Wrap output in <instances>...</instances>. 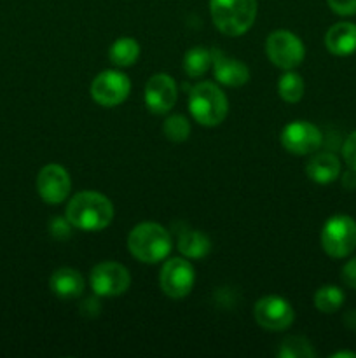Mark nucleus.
Instances as JSON below:
<instances>
[{
  "label": "nucleus",
  "instance_id": "4be33fe9",
  "mask_svg": "<svg viewBox=\"0 0 356 358\" xmlns=\"http://www.w3.org/2000/svg\"><path fill=\"white\" fill-rule=\"evenodd\" d=\"M279 358H314L316 352L313 350L311 343L300 336H290L281 343L278 350Z\"/></svg>",
  "mask_w": 356,
  "mask_h": 358
},
{
  "label": "nucleus",
  "instance_id": "2eb2a0df",
  "mask_svg": "<svg viewBox=\"0 0 356 358\" xmlns=\"http://www.w3.org/2000/svg\"><path fill=\"white\" fill-rule=\"evenodd\" d=\"M325 45L335 56H349L356 51V24L349 21L335 23L325 35Z\"/></svg>",
  "mask_w": 356,
  "mask_h": 358
},
{
  "label": "nucleus",
  "instance_id": "7c9ffc66",
  "mask_svg": "<svg viewBox=\"0 0 356 358\" xmlns=\"http://www.w3.org/2000/svg\"><path fill=\"white\" fill-rule=\"evenodd\" d=\"M344 324L349 331H356V310H351L346 313L344 317Z\"/></svg>",
  "mask_w": 356,
  "mask_h": 358
},
{
  "label": "nucleus",
  "instance_id": "b1692460",
  "mask_svg": "<svg viewBox=\"0 0 356 358\" xmlns=\"http://www.w3.org/2000/svg\"><path fill=\"white\" fill-rule=\"evenodd\" d=\"M163 133L168 140L171 142H184L188 138V133H191V124H188L187 119L184 115H171L164 121L163 124Z\"/></svg>",
  "mask_w": 356,
  "mask_h": 358
},
{
  "label": "nucleus",
  "instance_id": "1a4fd4ad",
  "mask_svg": "<svg viewBox=\"0 0 356 358\" xmlns=\"http://www.w3.org/2000/svg\"><path fill=\"white\" fill-rule=\"evenodd\" d=\"M194 268L185 259H171L161 269V289L171 299H181V297L188 296L192 287H194Z\"/></svg>",
  "mask_w": 356,
  "mask_h": 358
},
{
  "label": "nucleus",
  "instance_id": "5701e85b",
  "mask_svg": "<svg viewBox=\"0 0 356 358\" xmlns=\"http://www.w3.org/2000/svg\"><path fill=\"white\" fill-rule=\"evenodd\" d=\"M279 96L288 103H297L304 96V80L299 73L286 72L278 83Z\"/></svg>",
  "mask_w": 356,
  "mask_h": 358
},
{
  "label": "nucleus",
  "instance_id": "a211bd4d",
  "mask_svg": "<svg viewBox=\"0 0 356 358\" xmlns=\"http://www.w3.org/2000/svg\"><path fill=\"white\" fill-rule=\"evenodd\" d=\"M178 250L187 259H202L212 250V240L201 231H184L178 236Z\"/></svg>",
  "mask_w": 356,
  "mask_h": 358
},
{
  "label": "nucleus",
  "instance_id": "c756f323",
  "mask_svg": "<svg viewBox=\"0 0 356 358\" xmlns=\"http://www.w3.org/2000/svg\"><path fill=\"white\" fill-rule=\"evenodd\" d=\"M342 185H344V189H348V191H355L356 189V170L349 168V171H346V173L342 175Z\"/></svg>",
  "mask_w": 356,
  "mask_h": 358
},
{
  "label": "nucleus",
  "instance_id": "4468645a",
  "mask_svg": "<svg viewBox=\"0 0 356 358\" xmlns=\"http://www.w3.org/2000/svg\"><path fill=\"white\" fill-rule=\"evenodd\" d=\"M212 66L215 79L229 87H239L250 80V70L239 59L229 58L220 49H213Z\"/></svg>",
  "mask_w": 356,
  "mask_h": 358
},
{
  "label": "nucleus",
  "instance_id": "2f4dec72",
  "mask_svg": "<svg viewBox=\"0 0 356 358\" xmlns=\"http://www.w3.org/2000/svg\"><path fill=\"white\" fill-rule=\"evenodd\" d=\"M334 358H342V357H349V358H356V353L355 352H337L332 355Z\"/></svg>",
  "mask_w": 356,
  "mask_h": 358
},
{
  "label": "nucleus",
  "instance_id": "39448f33",
  "mask_svg": "<svg viewBox=\"0 0 356 358\" xmlns=\"http://www.w3.org/2000/svg\"><path fill=\"white\" fill-rule=\"evenodd\" d=\"M321 247L327 255L344 259L356 248V222L349 215H334L321 231Z\"/></svg>",
  "mask_w": 356,
  "mask_h": 358
},
{
  "label": "nucleus",
  "instance_id": "dca6fc26",
  "mask_svg": "<svg viewBox=\"0 0 356 358\" xmlns=\"http://www.w3.org/2000/svg\"><path fill=\"white\" fill-rule=\"evenodd\" d=\"M306 173L316 184H330L341 175V163L332 152H318L306 164Z\"/></svg>",
  "mask_w": 356,
  "mask_h": 358
},
{
  "label": "nucleus",
  "instance_id": "20e7f679",
  "mask_svg": "<svg viewBox=\"0 0 356 358\" xmlns=\"http://www.w3.org/2000/svg\"><path fill=\"white\" fill-rule=\"evenodd\" d=\"M188 110L194 121L201 126H218L225 119L229 103L227 98L215 84L199 83L195 84L188 94Z\"/></svg>",
  "mask_w": 356,
  "mask_h": 358
},
{
  "label": "nucleus",
  "instance_id": "ddd939ff",
  "mask_svg": "<svg viewBox=\"0 0 356 358\" xmlns=\"http://www.w3.org/2000/svg\"><path fill=\"white\" fill-rule=\"evenodd\" d=\"M177 84L168 73L150 77L145 86V105L154 114H166L177 103Z\"/></svg>",
  "mask_w": 356,
  "mask_h": 358
},
{
  "label": "nucleus",
  "instance_id": "423d86ee",
  "mask_svg": "<svg viewBox=\"0 0 356 358\" xmlns=\"http://www.w3.org/2000/svg\"><path fill=\"white\" fill-rule=\"evenodd\" d=\"M265 51H267L269 59L276 66L285 70L299 66L306 56V48H304L302 41L295 34L286 30L272 31L265 42Z\"/></svg>",
  "mask_w": 356,
  "mask_h": 358
},
{
  "label": "nucleus",
  "instance_id": "393cba45",
  "mask_svg": "<svg viewBox=\"0 0 356 358\" xmlns=\"http://www.w3.org/2000/svg\"><path fill=\"white\" fill-rule=\"evenodd\" d=\"M72 224L68 219H63V217H54L49 222V233L56 240H66V238L72 236Z\"/></svg>",
  "mask_w": 356,
  "mask_h": 358
},
{
  "label": "nucleus",
  "instance_id": "6ab92c4d",
  "mask_svg": "<svg viewBox=\"0 0 356 358\" xmlns=\"http://www.w3.org/2000/svg\"><path fill=\"white\" fill-rule=\"evenodd\" d=\"M140 56V44L129 37H122L112 44L108 58L115 66H131Z\"/></svg>",
  "mask_w": 356,
  "mask_h": 358
},
{
  "label": "nucleus",
  "instance_id": "f8f14e48",
  "mask_svg": "<svg viewBox=\"0 0 356 358\" xmlns=\"http://www.w3.org/2000/svg\"><path fill=\"white\" fill-rule=\"evenodd\" d=\"M70 182L68 171L59 164H47L42 168L37 175V191L40 198L49 205H59L70 194Z\"/></svg>",
  "mask_w": 356,
  "mask_h": 358
},
{
  "label": "nucleus",
  "instance_id": "f257e3e1",
  "mask_svg": "<svg viewBox=\"0 0 356 358\" xmlns=\"http://www.w3.org/2000/svg\"><path fill=\"white\" fill-rule=\"evenodd\" d=\"M66 219L82 231H101L114 219L110 199L100 192L84 191L73 196L66 206Z\"/></svg>",
  "mask_w": 356,
  "mask_h": 358
},
{
  "label": "nucleus",
  "instance_id": "412c9836",
  "mask_svg": "<svg viewBox=\"0 0 356 358\" xmlns=\"http://www.w3.org/2000/svg\"><path fill=\"white\" fill-rule=\"evenodd\" d=\"M212 65V52L205 48L188 49L184 58V69L188 77H201Z\"/></svg>",
  "mask_w": 356,
  "mask_h": 358
},
{
  "label": "nucleus",
  "instance_id": "f03ea898",
  "mask_svg": "<svg viewBox=\"0 0 356 358\" xmlns=\"http://www.w3.org/2000/svg\"><path fill=\"white\" fill-rule=\"evenodd\" d=\"M128 248L143 264H157L171 252V236L159 224L143 222L129 233Z\"/></svg>",
  "mask_w": 356,
  "mask_h": 358
},
{
  "label": "nucleus",
  "instance_id": "a878e982",
  "mask_svg": "<svg viewBox=\"0 0 356 358\" xmlns=\"http://www.w3.org/2000/svg\"><path fill=\"white\" fill-rule=\"evenodd\" d=\"M342 157H344L346 164L353 170H356V129L348 136V140L342 145Z\"/></svg>",
  "mask_w": 356,
  "mask_h": 358
},
{
  "label": "nucleus",
  "instance_id": "6e6552de",
  "mask_svg": "<svg viewBox=\"0 0 356 358\" xmlns=\"http://www.w3.org/2000/svg\"><path fill=\"white\" fill-rule=\"evenodd\" d=\"M131 83L128 76L117 70H105L91 84V98L101 107H117L128 98Z\"/></svg>",
  "mask_w": 356,
  "mask_h": 358
},
{
  "label": "nucleus",
  "instance_id": "cd10ccee",
  "mask_svg": "<svg viewBox=\"0 0 356 358\" xmlns=\"http://www.w3.org/2000/svg\"><path fill=\"white\" fill-rule=\"evenodd\" d=\"M342 282H344L349 289L356 290V257L346 262V266L342 268Z\"/></svg>",
  "mask_w": 356,
  "mask_h": 358
},
{
  "label": "nucleus",
  "instance_id": "bb28decb",
  "mask_svg": "<svg viewBox=\"0 0 356 358\" xmlns=\"http://www.w3.org/2000/svg\"><path fill=\"white\" fill-rule=\"evenodd\" d=\"M328 7L339 16H353L356 14V0H327Z\"/></svg>",
  "mask_w": 356,
  "mask_h": 358
},
{
  "label": "nucleus",
  "instance_id": "7ed1b4c3",
  "mask_svg": "<svg viewBox=\"0 0 356 358\" xmlns=\"http://www.w3.org/2000/svg\"><path fill=\"white\" fill-rule=\"evenodd\" d=\"M212 20L222 34L237 37L248 31L257 16V0H212Z\"/></svg>",
  "mask_w": 356,
  "mask_h": 358
},
{
  "label": "nucleus",
  "instance_id": "9b49d317",
  "mask_svg": "<svg viewBox=\"0 0 356 358\" xmlns=\"http://www.w3.org/2000/svg\"><path fill=\"white\" fill-rule=\"evenodd\" d=\"M255 320L265 331H285L293 324V308L283 297L267 296L255 304Z\"/></svg>",
  "mask_w": 356,
  "mask_h": 358
},
{
  "label": "nucleus",
  "instance_id": "aec40b11",
  "mask_svg": "<svg viewBox=\"0 0 356 358\" xmlns=\"http://www.w3.org/2000/svg\"><path fill=\"white\" fill-rule=\"evenodd\" d=\"M342 304H344V292L335 285H325L314 294V306L321 313H335Z\"/></svg>",
  "mask_w": 356,
  "mask_h": 358
},
{
  "label": "nucleus",
  "instance_id": "f3484780",
  "mask_svg": "<svg viewBox=\"0 0 356 358\" xmlns=\"http://www.w3.org/2000/svg\"><path fill=\"white\" fill-rule=\"evenodd\" d=\"M51 290L61 299H75L82 294L84 280L79 271L72 268H61L52 273L49 280Z\"/></svg>",
  "mask_w": 356,
  "mask_h": 358
},
{
  "label": "nucleus",
  "instance_id": "0eeeda50",
  "mask_svg": "<svg viewBox=\"0 0 356 358\" xmlns=\"http://www.w3.org/2000/svg\"><path fill=\"white\" fill-rule=\"evenodd\" d=\"M91 289L103 297H115L124 294L131 285L129 271L119 262H100L93 268L89 276Z\"/></svg>",
  "mask_w": 356,
  "mask_h": 358
},
{
  "label": "nucleus",
  "instance_id": "c85d7f7f",
  "mask_svg": "<svg viewBox=\"0 0 356 358\" xmlns=\"http://www.w3.org/2000/svg\"><path fill=\"white\" fill-rule=\"evenodd\" d=\"M80 311H82L86 317L96 318L98 315H100L101 306H100V303H98L96 299H86V301H84L82 306H80Z\"/></svg>",
  "mask_w": 356,
  "mask_h": 358
},
{
  "label": "nucleus",
  "instance_id": "9d476101",
  "mask_svg": "<svg viewBox=\"0 0 356 358\" xmlns=\"http://www.w3.org/2000/svg\"><path fill=\"white\" fill-rule=\"evenodd\" d=\"M281 143L295 156H307L316 152L323 143V135L314 124L307 121H295L285 126L281 131Z\"/></svg>",
  "mask_w": 356,
  "mask_h": 358
}]
</instances>
